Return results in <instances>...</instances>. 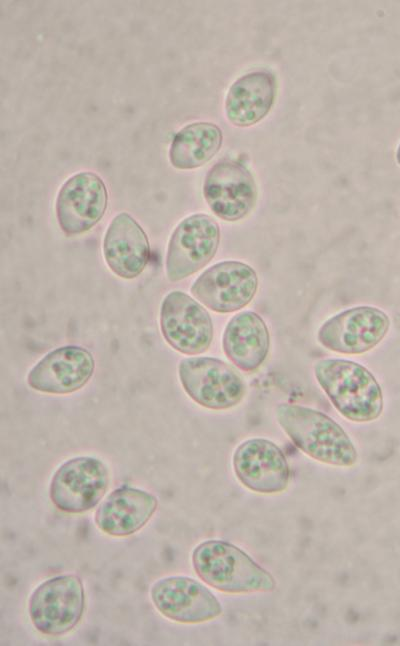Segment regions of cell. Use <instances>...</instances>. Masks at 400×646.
Segmentation results:
<instances>
[{"mask_svg": "<svg viewBox=\"0 0 400 646\" xmlns=\"http://www.w3.org/2000/svg\"><path fill=\"white\" fill-rule=\"evenodd\" d=\"M396 160H397V163L400 165V143L396 151Z\"/></svg>", "mask_w": 400, "mask_h": 646, "instance_id": "44dd1931", "label": "cell"}, {"mask_svg": "<svg viewBox=\"0 0 400 646\" xmlns=\"http://www.w3.org/2000/svg\"><path fill=\"white\" fill-rule=\"evenodd\" d=\"M178 375L186 394L198 405L227 410L244 398L246 387L240 374L224 361L212 357L181 360Z\"/></svg>", "mask_w": 400, "mask_h": 646, "instance_id": "5b68a950", "label": "cell"}, {"mask_svg": "<svg viewBox=\"0 0 400 646\" xmlns=\"http://www.w3.org/2000/svg\"><path fill=\"white\" fill-rule=\"evenodd\" d=\"M103 255L109 269L123 279L136 278L148 264V237L128 213H119L110 222L103 240Z\"/></svg>", "mask_w": 400, "mask_h": 646, "instance_id": "2e32d148", "label": "cell"}, {"mask_svg": "<svg viewBox=\"0 0 400 646\" xmlns=\"http://www.w3.org/2000/svg\"><path fill=\"white\" fill-rule=\"evenodd\" d=\"M109 471L99 459L80 456L67 460L54 473L49 496L66 513H82L95 507L107 491Z\"/></svg>", "mask_w": 400, "mask_h": 646, "instance_id": "8992f818", "label": "cell"}, {"mask_svg": "<svg viewBox=\"0 0 400 646\" xmlns=\"http://www.w3.org/2000/svg\"><path fill=\"white\" fill-rule=\"evenodd\" d=\"M221 129L211 122H194L180 129L173 137L169 160L181 170L194 169L210 161L220 150Z\"/></svg>", "mask_w": 400, "mask_h": 646, "instance_id": "ffe728a7", "label": "cell"}, {"mask_svg": "<svg viewBox=\"0 0 400 646\" xmlns=\"http://www.w3.org/2000/svg\"><path fill=\"white\" fill-rule=\"evenodd\" d=\"M257 289L255 270L243 262L229 260L205 270L193 283L191 292L210 310L230 313L247 306Z\"/></svg>", "mask_w": 400, "mask_h": 646, "instance_id": "30bf717a", "label": "cell"}, {"mask_svg": "<svg viewBox=\"0 0 400 646\" xmlns=\"http://www.w3.org/2000/svg\"><path fill=\"white\" fill-rule=\"evenodd\" d=\"M103 180L93 172H80L66 180L56 199V217L67 236L83 234L94 227L107 208Z\"/></svg>", "mask_w": 400, "mask_h": 646, "instance_id": "8fae6325", "label": "cell"}, {"mask_svg": "<svg viewBox=\"0 0 400 646\" xmlns=\"http://www.w3.org/2000/svg\"><path fill=\"white\" fill-rule=\"evenodd\" d=\"M222 347L227 358L240 370H258L266 360L270 348L266 323L252 311L236 314L226 325Z\"/></svg>", "mask_w": 400, "mask_h": 646, "instance_id": "ac0fdd59", "label": "cell"}, {"mask_svg": "<svg viewBox=\"0 0 400 646\" xmlns=\"http://www.w3.org/2000/svg\"><path fill=\"white\" fill-rule=\"evenodd\" d=\"M219 241V225L209 215L193 214L183 219L168 243V279L180 281L202 269L216 254Z\"/></svg>", "mask_w": 400, "mask_h": 646, "instance_id": "52a82bcc", "label": "cell"}, {"mask_svg": "<svg viewBox=\"0 0 400 646\" xmlns=\"http://www.w3.org/2000/svg\"><path fill=\"white\" fill-rule=\"evenodd\" d=\"M315 377L337 411L350 421H374L383 411L379 382L363 365L345 359L316 363Z\"/></svg>", "mask_w": 400, "mask_h": 646, "instance_id": "7a4b0ae2", "label": "cell"}, {"mask_svg": "<svg viewBox=\"0 0 400 646\" xmlns=\"http://www.w3.org/2000/svg\"><path fill=\"white\" fill-rule=\"evenodd\" d=\"M277 93L275 76L255 71L238 78L229 88L225 100L226 117L238 127L252 126L271 110Z\"/></svg>", "mask_w": 400, "mask_h": 646, "instance_id": "d6986e66", "label": "cell"}, {"mask_svg": "<svg viewBox=\"0 0 400 646\" xmlns=\"http://www.w3.org/2000/svg\"><path fill=\"white\" fill-rule=\"evenodd\" d=\"M204 198L219 218L237 221L254 208L258 191L251 172L232 160L217 162L208 171L203 184Z\"/></svg>", "mask_w": 400, "mask_h": 646, "instance_id": "7c38bea8", "label": "cell"}, {"mask_svg": "<svg viewBox=\"0 0 400 646\" xmlns=\"http://www.w3.org/2000/svg\"><path fill=\"white\" fill-rule=\"evenodd\" d=\"M155 608L164 617L179 623H201L222 613L218 599L200 582L186 576L157 580L150 589Z\"/></svg>", "mask_w": 400, "mask_h": 646, "instance_id": "5bb4252c", "label": "cell"}, {"mask_svg": "<svg viewBox=\"0 0 400 646\" xmlns=\"http://www.w3.org/2000/svg\"><path fill=\"white\" fill-rule=\"evenodd\" d=\"M160 329L165 341L186 355L205 352L213 339V323L207 310L182 291H172L163 299Z\"/></svg>", "mask_w": 400, "mask_h": 646, "instance_id": "9c48e42d", "label": "cell"}, {"mask_svg": "<svg viewBox=\"0 0 400 646\" xmlns=\"http://www.w3.org/2000/svg\"><path fill=\"white\" fill-rule=\"evenodd\" d=\"M276 418L291 441L319 462L351 467L358 458L345 430L326 414L297 404L281 403Z\"/></svg>", "mask_w": 400, "mask_h": 646, "instance_id": "6da1fadb", "label": "cell"}, {"mask_svg": "<svg viewBox=\"0 0 400 646\" xmlns=\"http://www.w3.org/2000/svg\"><path fill=\"white\" fill-rule=\"evenodd\" d=\"M233 470L239 482L260 494L283 492L290 482V468L282 450L272 441L252 438L233 454Z\"/></svg>", "mask_w": 400, "mask_h": 646, "instance_id": "4fadbf2b", "label": "cell"}, {"mask_svg": "<svg viewBox=\"0 0 400 646\" xmlns=\"http://www.w3.org/2000/svg\"><path fill=\"white\" fill-rule=\"evenodd\" d=\"M95 369L92 354L80 346L68 345L46 354L28 373V385L47 394H70L91 379Z\"/></svg>", "mask_w": 400, "mask_h": 646, "instance_id": "9a60e30c", "label": "cell"}, {"mask_svg": "<svg viewBox=\"0 0 400 646\" xmlns=\"http://www.w3.org/2000/svg\"><path fill=\"white\" fill-rule=\"evenodd\" d=\"M196 574L209 586L225 593L271 592L273 576L237 546L222 540H207L192 553Z\"/></svg>", "mask_w": 400, "mask_h": 646, "instance_id": "3957f363", "label": "cell"}, {"mask_svg": "<svg viewBox=\"0 0 400 646\" xmlns=\"http://www.w3.org/2000/svg\"><path fill=\"white\" fill-rule=\"evenodd\" d=\"M158 507L157 498L144 490L123 486L112 491L99 505L95 523L104 533L129 536L151 519Z\"/></svg>", "mask_w": 400, "mask_h": 646, "instance_id": "e0dca14e", "label": "cell"}, {"mask_svg": "<svg viewBox=\"0 0 400 646\" xmlns=\"http://www.w3.org/2000/svg\"><path fill=\"white\" fill-rule=\"evenodd\" d=\"M388 315L379 308L358 306L325 321L318 330L319 343L333 352L357 355L370 351L386 336Z\"/></svg>", "mask_w": 400, "mask_h": 646, "instance_id": "ba28073f", "label": "cell"}, {"mask_svg": "<svg viewBox=\"0 0 400 646\" xmlns=\"http://www.w3.org/2000/svg\"><path fill=\"white\" fill-rule=\"evenodd\" d=\"M85 608L82 580L72 574L52 577L32 592L28 602L31 623L42 634L59 636L71 631Z\"/></svg>", "mask_w": 400, "mask_h": 646, "instance_id": "277c9868", "label": "cell"}]
</instances>
